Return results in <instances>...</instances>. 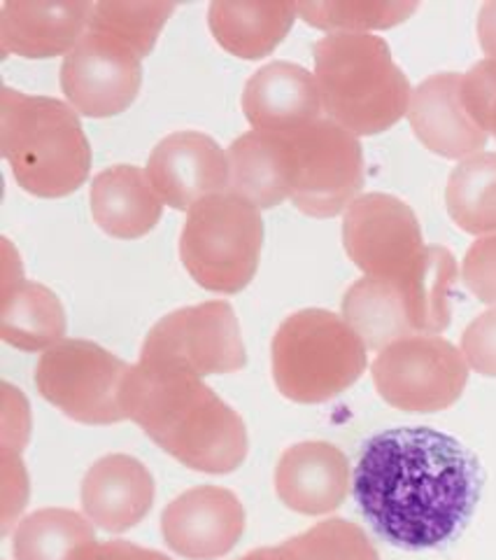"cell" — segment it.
Listing matches in <instances>:
<instances>
[{"label":"cell","mask_w":496,"mask_h":560,"mask_svg":"<svg viewBox=\"0 0 496 560\" xmlns=\"http://www.w3.org/2000/svg\"><path fill=\"white\" fill-rule=\"evenodd\" d=\"M352 490L378 537L405 551L436 549L467 528L481 500L483 469L452 434L392 428L362 446Z\"/></svg>","instance_id":"cell-1"},{"label":"cell","mask_w":496,"mask_h":560,"mask_svg":"<svg viewBox=\"0 0 496 560\" xmlns=\"http://www.w3.org/2000/svg\"><path fill=\"white\" fill-rule=\"evenodd\" d=\"M123 411L189 469L228 475L247 458L243 418L182 366L138 360L123 383Z\"/></svg>","instance_id":"cell-2"},{"label":"cell","mask_w":496,"mask_h":560,"mask_svg":"<svg viewBox=\"0 0 496 560\" xmlns=\"http://www.w3.org/2000/svg\"><path fill=\"white\" fill-rule=\"evenodd\" d=\"M324 113L354 136H376L409 115L411 82L370 33H329L312 47Z\"/></svg>","instance_id":"cell-3"},{"label":"cell","mask_w":496,"mask_h":560,"mask_svg":"<svg viewBox=\"0 0 496 560\" xmlns=\"http://www.w3.org/2000/svg\"><path fill=\"white\" fill-rule=\"evenodd\" d=\"M0 150L14 180L40 199L73 195L92 168V148L73 105L10 86L0 96Z\"/></svg>","instance_id":"cell-4"},{"label":"cell","mask_w":496,"mask_h":560,"mask_svg":"<svg viewBox=\"0 0 496 560\" xmlns=\"http://www.w3.org/2000/svg\"><path fill=\"white\" fill-rule=\"evenodd\" d=\"M366 350L341 315L324 308L296 311L273 337L275 388L298 405H322L362 378Z\"/></svg>","instance_id":"cell-5"},{"label":"cell","mask_w":496,"mask_h":560,"mask_svg":"<svg viewBox=\"0 0 496 560\" xmlns=\"http://www.w3.org/2000/svg\"><path fill=\"white\" fill-rule=\"evenodd\" d=\"M263 245L259 208L232 191L189 210L180 236L187 273L210 292L236 294L252 283Z\"/></svg>","instance_id":"cell-6"},{"label":"cell","mask_w":496,"mask_h":560,"mask_svg":"<svg viewBox=\"0 0 496 560\" xmlns=\"http://www.w3.org/2000/svg\"><path fill=\"white\" fill-rule=\"evenodd\" d=\"M285 140L290 199L304 215L335 218L364 187V150L359 138L320 117L306 127L277 131Z\"/></svg>","instance_id":"cell-7"},{"label":"cell","mask_w":496,"mask_h":560,"mask_svg":"<svg viewBox=\"0 0 496 560\" xmlns=\"http://www.w3.org/2000/svg\"><path fill=\"white\" fill-rule=\"evenodd\" d=\"M131 364L94 341L63 339L40 355L35 385L51 407L84 425H113L129 420L123 411V383Z\"/></svg>","instance_id":"cell-8"},{"label":"cell","mask_w":496,"mask_h":560,"mask_svg":"<svg viewBox=\"0 0 496 560\" xmlns=\"http://www.w3.org/2000/svg\"><path fill=\"white\" fill-rule=\"evenodd\" d=\"M374 383L389 407L434 413L452 407L469 383V362L440 337H409L380 350Z\"/></svg>","instance_id":"cell-9"},{"label":"cell","mask_w":496,"mask_h":560,"mask_svg":"<svg viewBox=\"0 0 496 560\" xmlns=\"http://www.w3.org/2000/svg\"><path fill=\"white\" fill-rule=\"evenodd\" d=\"M140 360L182 366L201 378L243 370L247 353L236 311L228 302H205L164 315L145 337Z\"/></svg>","instance_id":"cell-10"},{"label":"cell","mask_w":496,"mask_h":560,"mask_svg":"<svg viewBox=\"0 0 496 560\" xmlns=\"http://www.w3.org/2000/svg\"><path fill=\"white\" fill-rule=\"evenodd\" d=\"M343 245L347 257L368 278H409L427 250L413 208L382 191L354 199L343 218Z\"/></svg>","instance_id":"cell-11"},{"label":"cell","mask_w":496,"mask_h":560,"mask_svg":"<svg viewBox=\"0 0 496 560\" xmlns=\"http://www.w3.org/2000/svg\"><path fill=\"white\" fill-rule=\"evenodd\" d=\"M143 84V57L96 28H86L82 40L66 55L61 90L84 117H115L135 101Z\"/></svg>","instance_id":"cell-12"},{"label":"cell","mask_w":496,"mask_h":560,"mask_svg":"<svg viewBox=\"0 0 496 560\" xmlns=\"http://www.w3.org/2000/svg\"><path fill=\"white\" fill-rule=\"evenodd\" d=\"M145 171L156 195L175 210H191L208 197L224 195L232 183L228 152L201 131L166 136L152 150Z\"/></svg>","instance_id":"cell-13"},{"label":"cell","mask_w":496,"mask_h":560,"mask_svg":"<svg viewBox=\"0 0 496 560\" xmlns=\"http://www.w3.org/2000/svg\"><path fill=\"white\" fill-rule=\"evenodd\" d=\"M245 506L220 486L191 488L162 516L166 545L189 560H215L232 551L245 533Z\"/></svg>","instance_id":"cell-14"},{"label":"cell","mask_w":496,"mask_h":560,"mask_svg":"<svg viewBox=\"0 0 496 560\" xmlns=\"http://www.w3.org/2000/svg\"><path fill=\"white\" fill-rule=\"evenodd\" d=\"M409 119L420 143L446 160L464 162L481 154L489 140L464 108L459 73H438L424 80L411 96Z\"/></svg>","instance_id":"cell-15"},{"label":"cell","mask_w":496,"mask_h":560,"mask_svg":"<svg viewBox=\"0 0 496 560\" xmlns=\"http://www.w3.org/2000/svg\"><path fill=\"white\" fill-rule=\"evenodd\" d=\"M347 455L329 442L290 446L275 467V493L292 512L322 516L335 512L350 490Z\"/></svg>","instance_id":"cell-16"},{"label":"cell","mask_w":496,"mask_h":560,"mask_svg":"<svg viewBox=\"0 0 496 560\" xmlns=\"http://www.w3.org/2000/svg\"><path fill=\"white\" fill-rule=\"evenodd\" d=\"M154 502V479L133 455L113 453L96 460L82 481V510L101 530L123 533L143 521Z\"/></svg>","instance_id":"cell-17"},{"label":"cell","mask_w":496,"mask_h":560,"mask_svg":"<svg viewBox=\"0 0 496 560\" xmlns=\"http://www.w3.org/2000/svg\"><path fill=\"white\" fill-rule=\"evenodd\" d=\"M243 113L255 131H292L322 117L320 86L304 66L273 61L243 90Z\"/></svg>","instance_id":"cell-18"},{"label":"cell","mask_w":496,"mask_h":560,"mask_svg":"<svg viewBox=\"0 0 496 560\" xmlns=\"http://www.w3.org/2000/svg\"><path fill=\"white\" fill-rule=\"evenodd\" d=\"M94 3H3L0 49L3 57L51 59L70 55L92 22Z\"/></svg>","instance_id":"cell-19"},{"label":"cell","mask_w":496,"mask_h":560,"mask_svg":"<svg viewBox=\"0 0 496 560\" xmlns=\"http://www.w3.org/2000/svg\"><path fill=\"white\" fill-rule=\"evenodd\" d=\"M88 199L96 224L108 236L121 241L143 238L164 213V201L152 187L147 171L127 164L101 171Z\"/></svg>","instance_id":"cell-20"},{"label":"cell","mask_w":496,"mask_h":560,"mask_svg":"<svg viewBox=\"0 0 496 560\" xmlns=\"http://www.w3.org/2000/svg\"><path fill=\"white\" fill-rule=\"evenodd\" d=\"M298 10L294 3H226L208 8V26L222 49L238 59L257 61L287 38Z\"/></svg>","instance_id":"cell-21"},{"label":"cell","mask_w":496,"mask_h":560,"mask_svg":"<svg viewBox=\"0 0 496 560\" xmlns=\"http://www.w3.org/2000/svg\"><path fill=\"white\" fill-rule=\"evenodd\" d=\"M232 195L257 208H275L290 199V168L285 140L277 131H250L228 148Z\"/></svg>","instance_id":"cell-22"},{"label":"cell","mask_w":496,"mask_h":560,"mask_svg":"<svg viewBox=\"0 0 496 560\" xmlns=\"http://www.w3.org/2000/svg\"><path fill=\"white\" fill-rule=\"evenodd\" d=\"M343 318L357 331L366 348L385 350L401 339L417 337L405 294L394 280L368 278L354 283L343 296Z\"/></svg>","instance_id":"cell-23"},{"label":"cell","mask_w":496,"mask_h":560,"mask_svg":"<svg viewBox=\"0 0 496 560\" xmlns=\"http://www.w3.org/2000/svg\"><path fill=\"white\" fill-rule=\"evenodd\" d=\"M66 337V311L49 288L22 280L3 292V341L35 353Z\"/></svg>","instance_id":"cell-24"},{"label":"cell","mask_w":496,"mask_h":560,"mask_svg":"<svg viewBox=\"0 0 496 560\" xmlns=\"http://www.w3.org/2000/svg\"><path fill=\"white\" fill-rule=\"evenodd\" d=\"M457 283V259L442 245H427L413 273L401 280L411 323L417 337H436L448 329L450 300Z\"/></svg>","instance_id":"cell-25"},{"label":"cell","mask_w":496,"mask_h":560,"mask_svg":"<svg viewBox=\"0 0 496 560\" xmlns=\"http://www.w3.org/2000/svg\"><path fill=\"white\" fill-rule=\"evenodd\" d=\"M446 206L462 232L496 234V152L473 154L457 164L448 178Z\"/></svg>","instance_id":"cell-26"},{"label":"cell","mask_w":496,"mask_h":560,"mask_svg":"<svg viewBox=\"0 0 496 560\" xmlns=\"http://www.w3.org/2000/svg\"><path fill=\"white\" fill-rule=\"evenodd\" d=\"M96 541L92 521L70 510H40L14 530V560H70Z\"/></svg>","instance_id":"cell-27"},{"label":"cell","mask_w":496,"mask_h":560,"mask_svg":"<svg viewBox=\"0 0 496 560\" xmlns=\"http://www.w3.org/2000/svg\"><path fill=\"white\" fill-rule=\"evenodd\" d=\"M420 3L409 0H317L296 5L308 26L331 33H368L403 24L417 12Z\"/></svg>","instance_id":"cell-28"},{"label":"cell","mask_w":496,"mask_h":560,"mask_svg":"<svg viewBox=\"0 0 496 560\" xmlns=\"http://www.w3.org/2000/svg\"><path fill=\"white\" fill-rule=\"evenodd\" d=\"M175 5L170 3H94L88 28H96L121 45L131 47L138 57H147L162 35Z\"/></svg>","instance_id":"cell-29"},{"label":"cell","mask_w":496,"mask_h":560,"mask_svg":"<svg viewBox=\"0 0 496 560\" xmlns=\"http://www.w3.org/2000/svg\"><path fill=\"white\" fill-rule=\"evenodd\" d=\"M292 560H380L378 549L357 523L329 518L282 541Z\"/></svg>","instance_id":"cell-30"},{"label":"cell","mask_w":496,"mask_h":560,"mask_svg":"<svg viewBox=\"0 0 496 560\" xmlns=\"http://www.w3.org/2000/svg\"><path fill=\"white\" fill-rule=\"evenodd\" d=\"M462 101L471 119L496 138V61H477L462 75Z\"/></svg>","instance_id":"cell-31"},{"label":"cell","mask_w":496,"mask_h":560,"mask_svg":"<svg viewBox=\"0 0 496 560\" xmlns=\"http://www.w3.org/2000/svg\"><path fill=\"white\" fill-rule=\"evenodd\" d=\"M462 276L467 288L485 304H496V234L477 238L467 257Z\"/></svg>","instance_id":"cell-32"},{"label":"cell","mask_w":496,"mask_h":560,"mask_svg":"<svg viewBox=\"0 0 496 560\" xmlns=\"http://www.w3.org/2000/svg\"><path fill=\"white\" fill-rule=\"evenodd\" d=\"M462 353L477 374L496 378V306L477 315L464 329Z\"/></svg>","instance_id":"cell-33"},{"label":"cell","mask_w":496,"mask_h":560,"mask_svg":"<svg viewBox=\"0 0 496 560\" xmlns=\"http://www.w3.org/2000/svg\"><path fill=\"white\" fill-rule=\"evenodd\" d=\"M70 560H170L168 556L154 549H143L131 541L115 539V541H92L82 547Z\"/></svg>","instance_id":"cell-34"},{"label":"cell","mask_w":496,"mask_h":560,"mask_svg":"<svg viewBox=\"0 0 496 560\" xmlns=\"http://www.w3.org/2000/svg\"><path fill=\"white\" fill-rule=\"evenodd\" d=\"M477 43L483 51L496 61V0H489L477 14Z\"/></svg>","instance_id":"cell-35"},{"label":"cell","mask_w":496,"mask_h":560,"mask_svg":"<svg viewBox=\"0 0 496 560\" xmlns=\"http://www.w3.org/2000/svg\"><path fill=\"white\" fill-rule=\"evenodd\" d=\"M238 560H292V553L287 551L285 545L280 547H265V549H255L250 553H245Z\"/></svg>","instance_id":"cell-36"}]
</instances>
